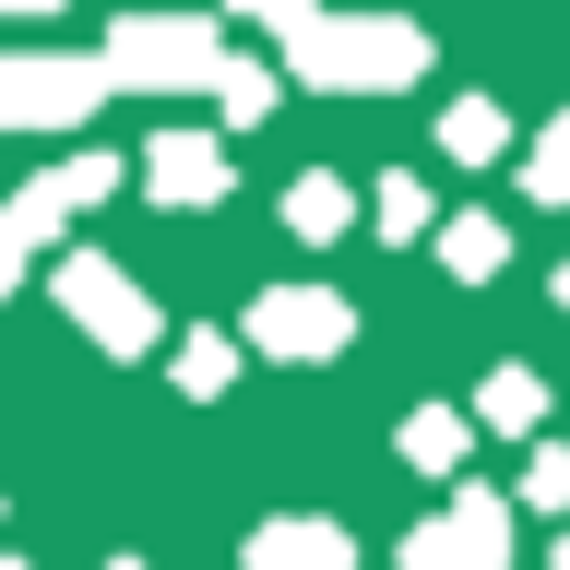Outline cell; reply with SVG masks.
Here are the masks:
<instances>
[{
  "mask_svg": "<svg viewBox=\"0 0 570 570\" xmlns=\"http://www.w3.org/2000/svg\"><path fill=\"white\" fill-rule=\"evenodd\" d=\"M534 203H570V119L547 131V155H534Z\"/></svg>",
  "mask_w": 570,
  "mask_h": 570,
  "instance_id": "12",
  "label": "cell"
},
{
  "mask_svg": "<svg viewBox=\"0 0 570 570\" xmlns=\"http://www.w3.org/2000/svg\"><path fill=\"white\" fill-rule=\"evenodd\" d=\"M249 12H274V24H297V12H309V0H249Z\"/></svg>",
  "mask_w": 570,
  "mask_h": 570,
  "instance_id": "18",
  "label": "cell"
},
{
  "mask_svg": "<svg viewBox=\"0 0 570 570\" xmlns=\"http://www.w3.org/2000/svg\"><path fill=\"white\" fill-rule=\"evenodd\" d=\"M214 96H226V119H262V107H274V83H262V71L238 60V71H226V83H214Z\"/></svg>",
  "mask_w": 570,
  "mask_h": 570,
  "instance_id": "14",
  "label": "cell"
},
{
  "mask_svg": "<svg viewBox=\"0 0 570 570\" xmlns=\"http://www.w3.org/2000/svg\"><path fill=\"white\" fill-rule=\"evenodd\" d=\"M178 392H226V345H214V333L178 345Z\"/></svg>",
  "mask_w": 570,
  "mask_h": 570,
  "instance_id": "11",
  "label": "cell"
},
{
  "mask_svg": "<svg viewBox=\"0 0 570 570\" xmlns=\"http://www.w3.org/2000/svg\"><path fill=\"white\" fill-rule=\"evenodd\" d=\"M297 60L321 71V83H356V71H416L428 48H416V24H321V12H297Z\"/></svg>",
  "mask_w": 570,
  "mask_h": 570,
  "instance_id": "2",
  "label": "cell"
},
{
  "mask_svg": "<svg viewBox=\"0 0 570 570\" xmlns=\"http://www.w3.org/2000/svg\"><path fill=\"white\" fill-rule=\"evenodd\" d=\"M96 96H107L96 60H0V119H12V131H60V119H83Z\"/></svg>",
  "mask_w": 570,
  "mask_h": 570,
  "instance_id": "3",
  "label": "cell"
},
{
  "mask_svg": "<svg viewBox=\"0 0 570 570\" xmlns=\"http://www.w3.org/2000/svg\"><path fill=\"white\" fill-rule=\"evenodd\" d=\"M60 297H71V321H96L119 356H142V345H155V309L131 297V274H107V262H60Z\"/></svg>",
  "mask_w": 570,
  "mask_h": 570,
  "instance_id": "4",
  "label": "cell"
},
{
  "mask_svg": "<svg viewBox=\"0 0 570 570\" xmlns=\"http://www.w3.org/2000/svg\"><path fill=\"white\" fill-rule=\"evenodd\" d=\"M262 345L321 356V345H345V309H333V297H262Z\"/></svg>",
  "mask_w": 570,
  "mask_h": 570,
  "instance_id": "8",
  "label": "cell"
},
{
  "mask_svg": "<svg viewBox=\"0 0 570 570\" xmlns=\"http://www.w3.org/2000/svg\"><path fill=\"white\" fill-rule=\"evenodd\" d=\"M214 36L203 24H119V48H107V83H167V71H203Z\"/></svg>",
  "mask_w": 570,
  "mask_h": 570,
  "instance_id": "6",
  "label": "cell"
},
{
  "mask_svg": "<svg viewBox=\"0 0 570 570\" xmlns=\"http://www.w3.org/2000/svg\"><path fill=\"white\" fill-rule=\"evenodd\" d=\"M499 262V226H452V274H488Z\"/></svg>",
  "mask_w": 570,
  "mask_h": 570,
  "instance_id": "16",
  "label": "cell"
},
{
  "mask_svg": "<svg viewBox=\"0 0 570 570\" xmlns=\"http://www.w3.org/2000/svg\"><path fill=\"white\" fill-rule=\"evenodd\" d=\"M285 214H297V238H333V226H345V190H333V178H297Z\"/></svg>",
  "mask_w": 570,
  "mask_h": 570,
  "instance_id": "10",
  "label": "cell"
},
{
  "mask_svg": "<svg viewBox=\"0 0 570 570\" xmlns=\"http://www.w3.org/2000/svg\"><path fill=\"white\" fill-rule=\"evenodd\" d=\"M559 570H570V547H559Z\"/></svg>",
  "mask_w": 570,
  "mask_h": 570,
  "instance_id": "20",
  "label": "cell"
},
{
  "mask_svg": "<svg viewBox=\"0 0 570 570\" xmlns=\"http://www.w3.org/2000/svg\"><path fill=\"white\" fill-rule=\"evenodd\" d=\"M452 155H499V107H452Z\"/></svg>",
  "mask_w": 570,
  "mask_h": 570,
  "instance_id": "15",
  "label": "cell"
},
{
  "mask_svg": "<svg viewBox=\"0 0 570 570\" xmlns=\"http://www.w3.org/2000/svg\"><path fill=\"white\" fill-rule=\"evenodd\" d=\"M488 416L499 428H534V381H523V368H499V381H488Z\"/></svg>",
  "mask_w": 570,
  "mask_h": 570,
  "instance_id": "13",
  "label": "cell"
},
{
  "mask_svg": "<svg viewBox=\"0 0 570 570\" xmlns=\"http://www.w3.org/2000/svg\"><path fill=\"white\" fill-rule=\"evenodd\" d=\"M142 178H155V203H214V190H226V155L190 142V131H167L155 155H142Z\"/></svg>",
  "mask_w": 570,
  "mask_h": 570,
  "instance_id": "7",
  "label": "cell"
},
{
  "mask_svg": "<svg viewBox=\"0 0 570 570\" xmlns=\"http://www.w3.org/2000/svg\"><path fill=\"white\" fill-rule=\"evenodd\" d=\"M249 570H345V534L333 523H274V534H249Z\"/></svg>",
  "mask_w": 570,
  "mask_h": 570,
  "instance_id": "9",
  "label": "cell"
},
{
  "mask_svg": "<svg viewBox=\"0 0 570 570\" xmlns=\"http://www.w3.org/2000/svg\"><path fill=\"white\" fill-rule=\"evenodd\" d=\"M107 178H119V167H107V155H83V167H48L36 190H12V203H0V285L24 274V249H48V238H60V214H83Z\"/></svg>",
  "mask_w": 570,
  "mask_h": 570,
  "instance_id": "1",
  "label": "cell"
},
{
  "mask_svg": "<svg viewBox=\"0 0 570 570\" xmlns=\"http://www.w3.org/2000/svg\"><path fill=\"white\" fill-rule=\"evenodd\" d=\"M534 499H547V511L570 499V452H547V463H534Z\"/></svg>",
  "mask_w": 570,
  "mask_h": 570,
  "instance_id": "17",
  "label": "cell"
},
{
  "mask_svg": "<svg viewBox=\"0 0 570 570\" xmlns=\"http://www.w3.org/2000/svg\"><path fill=\"white\" fill-rule=\"evenodd\" d=\"M499 547H511L499 499H452V523H428L416 547H404V570H499Z\"/></svg>",
  "mask_w": 570,
  "mask_h": 570,
  "instance_id": "5",
  "label": "cell"
},
{
  "mask_svg": "<svg viewBox=\"0 0 570 570\" xmlns=\"http://www.w3.org/2000/svg\"><path fill=\"white\" fill-rule=\"evenodd\" d=\"M12 12H60V0H12Z\"/></svg>",
  "mask_w": 570,
  "mask_h": 570,
  "instance_id": "19",
  "label": "cell"
}]
</instances>
